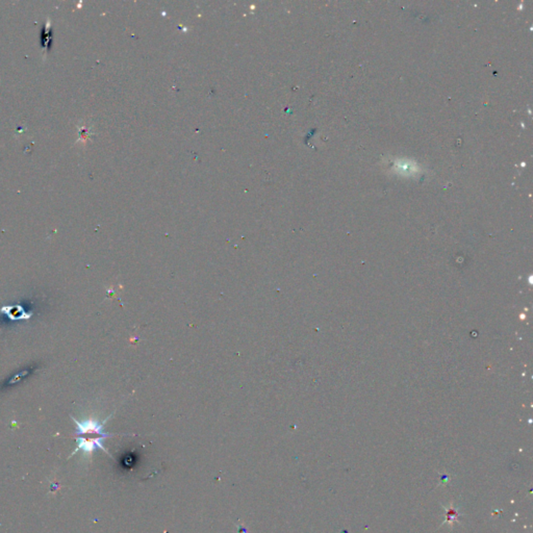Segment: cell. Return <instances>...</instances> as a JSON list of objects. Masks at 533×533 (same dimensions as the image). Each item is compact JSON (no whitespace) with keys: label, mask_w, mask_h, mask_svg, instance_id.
Here are the masks:
<instances>
[{"label":"cell","mask_w":533,"mask_h":533,"mask_svg":"<svg viewBox=\"0 0 533 533\" xmlns=\"http://www.w3.org/2000/svg\"><path fill=\"white\" fill-rule=\"evenodd\" d=\"M71 418H72V420L74 421V423L77 426V430L75 432L76 436H92V437L102 436V437H105V438L114 436V434H109V433L104 431V425L106 423V421L110 418V416L107 417L102 422H100V421H98L96 419H92V418L79 422L75 418H73V417H71Z\"/></svg>","instance_id":"cell-1"},{"label":"cell","mask_w":533,"mask_h":533,"mask_svg":"<svg viewBox=\"0 0 533 533\" xmlns=\"http://www.w3.org/2000/svg\"><path fill=\"white\" fill-rule=\"evenodd\" d=\"M105 439V437H102V436H97V437H88V436H77L75 438L76 442H77V447L76 449L74 450V452L71 454L74 455L76 452H78L79 450H81L82 452L84 453H87L90 454L92 452H94L96 449H101L102 451H104L105 453H108V451L104 448L103 446V440Z\"/></svg>","instance_id":"cell-2"},{"label":"cell","mask_w":533,"mask_h":533,"mask_svg":"<svg viewBox=\"0 0 533 533\" xmlns=\"http://www.w3.org/2000/svg\"><path fill=\"white\" fill-rule=\"evenodd\" d=\"M459 513H457V510L455 509V507H453L452 505H450L449 507L446 508V522L445 523H448L450 525H452L455 521L458 520L459 518Z\"/></svg>","instance_id":"cell-3"}]
</instances>
